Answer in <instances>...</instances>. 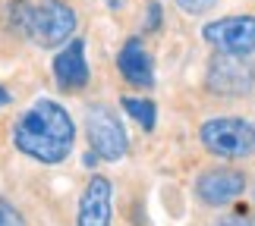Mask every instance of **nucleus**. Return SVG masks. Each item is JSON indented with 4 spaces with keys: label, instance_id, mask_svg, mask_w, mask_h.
<instances>
[{
    "label": "nucleus",
    "instance_id": "12",
    "mask_svg": "<svg viewBox=\"0 0 255 226\" xmlns=\"http://www.w3.org/2000/svg\"><path fill=\"white\" fill-rule=\"evenodd\" d=\"M214 226H255V211L252 208H233V211L224 214Z\"/></svg>",
    "mask_w": 255,
    "mask_h": 226
},
{
    "label": "nucleus",
    "instance_id": "14",
    "mask_svg": "<svg viewBox=\"0 0 255 226\" xmlns=\"http://www.w3.org/2000/svg\"><path fill=\"white\" fill-rule=\"evenodd\" d=\"M176 6H180L186 16H202V13H208V9L218 6V0H176Z\"/></svg>",
    "mask_w": 255,
    "mask_h": 226
},
{
    "label": "nucleus",
    "instance_id": "13",
    "mask_svg": "<svg viewBox=\"0 0 255 226\" xmlns=\"http://www.w3.org/2000/svg\"><path fill=\"white\" fill-rule=\"evenodd\" d=\"M0 226H25V217L19 214V208L13 201L0 198Z\"/></svg>",
    "mask_w": 255,
    "mask_h": 226
},
{
    "label": "nucleus",
    "instance_id": "9",
    "mask_svg": "<svg viewBox=\"0 0 255 226\" xmlns=\"http://www.w3.org/2000/svg\"><path fill=\"white\" fill-rule=\"evenodd\" d=\"M114 185L107 176H92L79 198L76 226H111L114 223Z\"/></svg>",
    "mask_w": 255,
    "mask_h": 226
},
{
    "label": "nucleus",
    "instance_id": "15",
    "mask_svg": "<svg viewBox=\"0 0 255 226\" xmlns=\"http://www.w3.org/2000/svg\"><path fill=\"white\" fill-rule=\"evenodd\" d=\"M9 101H13V97H9V91H6V88H3V85H0V107H6Z\"/></svg>",
    "mask_w": 255,
    "mask_h": 226
},
{
    "label": "nucleus",
    "instance_id": "10",
    "mask_svg": "<svg viewBox=\"0 0 255 226\" xmlns=\"http://www.w3.org/2000/svg\"><path fill=\"white\" fill-rule=\"evenodd\" d=\"M117 70L135 88H154V66H151V57L145 51L142 38H126V44L117 54Z\"/></svg>",
    "mask_w": 255,
    "mask_h": 226
},
{
    "label": "nucleus",
    "instance_id": "8",
    "mask_svg": "<svg viewBox=\"0 0 255 226\" xmlns=\"http://www.w3.org/2000/svg\"><path fill=\"white\" fill-rule=\"evenodd\" d=\"M51 70L63 91H82L88 78H92V70H88V60H85V38H70L57 51Z\"/></svg>",
    "mask_w": 255,
    "mask_h": 226
},
{
    "label": "nucleus",
    "instance_id": "5",
    "mask_svg": "<svg viewBox=\"0 0 255 226\" xmlns=\"http://www.w3.org/2000/svg\"><path fill=\"white\" fill-rule=\"evenodd\" d=\"M205 85L214 94L224 97H243L255 88V70L246 57H233V54H214V60L208 63L205 73Z\"/></svg>",
    "mask_w": 255,
    "mask_h": 226
},
{
    "label": "nucleus",
    "instance_id": "2",
    "mask_svg": "<svg viewBox=\"0 0 255 226\" xmlns=\"http://www.w3.org/2000/svg\"><path fill=\"white\" fill-rule=\"evenodd\" d=\"M199 139L208 154L224 160H243L255 154V123L243 116H214L202 123Z\"/></svg>",
    "mask_w": 255,
    "mask_h": 226
},
{
    "label": "nucleus",
    "instance_id": "4",
    "mask_svg": "<svg viewBox=\"0 0 255 226\" xmlns=\"http://www.w3.org/2000/svg\"><path fill=\"white\" fill-rule=\"evenodd\" d=\"M85 139L95 157L111 163L123 160L126 151H129V135L123 129V120L107 104H92L85 110Z\"/></svg>",
    "mask_w": 255,
    "mask_h": 226
},
{
    "label": "nucleus",
    "instance_id": "6",
    "mask_svg": "<svg viewBox=\"0 0 255 226\" xmlns=\"http://www.w3.org/2000/svg\"><path fill=\"white\" fill-rule=\"evenodd\" d=\"M202 38L218 54L249 57L255 54V16H224L202 28Z\"/></svg>",
    "mask_w": 255,
    "mask_h": 226
},
{
    "label": "nucleus",
    "instance_id": "1",
    "mask_svg": "<svg viewBox=\"0 0 255 226\" xmlns=\"http://www.w3.org/2000/svg\"><path fill=\"white\" fill-rule=\"evenodd\" d=\"M13 145L19 154L41 166H57L73 154L76 145V123L63 104L41 97L25 107L13 123Z\"/></svg>",
    "mask_w": 255,
    "mask_h": 226
},
{
    "label": "nucleus",
    "instance_id": "3",
    "mask_svg": "<svg viewBox=\"0 0 255 226\" xmlns=\"http://www.w3.org/2000/svg\"><path fill=\"white\" fill-rule=\"evenodd\" d=\"M76 25H79V16L66 0H38L28 13L25 35L38 47L51 51V47H63L70 41L76 35Z\"/></svg>",
    "mask_w": 255,
    "mask_h": 226
},
{
    "label": "nucleus",
    "instance_id": "11",
    "mask_svg": "<svg viewBox=\"0 0 255 226\" xmlns=\"http://www.w3.org/2000/svg\"><path fill=\"white\" fill-rule=\"evenodd\" d=\"M120 107H123V113H129L135 123L142 126L145 132H151L154 129V123H158V107H154L148 97H120Z\"/></svg>",
    "mask_w": 255,
    "mask_h": 226
},
{
    "label": "nucleus",
    "instance_id": "7",
    "mask_svg": "<svg viewBox=\"0 0 255 226\" xmlns=\"http://www.w3.org/2000/svg\"><path fill=\"white\" fill-rule=\"evenodd\" d=\"M243 192H246V176L233 166H211L195 179V195L208 208H227L243 198Z\"/></svg>",
    "mask_w": 255,
    "mask_h": 226
}]
</instances>
